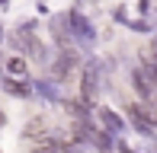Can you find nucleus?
Wrapping results in <instances>:
<instances>
[{"mask_svg": "<svg viewBox=\"0 0 157 153\" xmlns=\"http://www.w3.org/2000/svg\"><path fill=\"white\" fill-rule=\"evenodd\" d=\"M67 23H71V32H74V38L80 41V45H93V29H90V23H87V16L83 13H67Z\"/></svg>", "mask_w": 157, "mask_h": 153, "instance_id": "3", "label": "nucleus"}, {"mask_svg": "<svg viewBox=\"0 0 157 153\" xmlns=\"http://www.w3.org/2000/svg\"><path fill=\"white\" fill-rule=\"evenodd\" d=\"M39 93H42V96H48V99H55V102H58V86H55V83H39Z\"/></svg>", "mask_w": 157, "mask_h": 153, "instance_id": "12", "label": "nucleus"}, {"mask_svg": "<svg viewBox=\"0 0 157 153\" xmlns=\"http://www.w3.org/2000/svg\"><path fill=\"white\" fill-rule=\"evenodd\" d=\"M96 118H99V124H103L109 134H116V137L125 131V121H122L116 112H112V109H106V105H103V109H96Z\"/></svg>", "mask_w": 157, "mask_h": 153, "instance_id": "7", "label": "nucleus"}, {"mask_svg": "<svg viewBox=\"0 0 157 153\" xmlns=\"http://www.w3.org/2000/svg\"><path fill=\"white\" fill-rule=\"evenodd\" d=\"M0 124H3V112H0Z\"/></svg>", "mask_w": 157, "mask_h": 153, "instance_id": "14", "label": "nucleus"}, {"mask_svg": "<svg viewBox=\"0 0 157 153\" xmlns=\"http://www.w3.org/2000/svg\"><path fill=\"white\" fill-rule=\"evenodd\" d=\"M128 118H132V124H135V131H138V134H144V137H151L154 134V115H151V105H138V102H128Z\"/></svg>", "mask_w": 157, "mask_h": 153, "instance_id": "2", "label": "nucleus"}, {"mask_svg": "<svg viewBox=\"0 0 157 153\" xmlns=\"http://www.w3.org/2000/svg\"><path fill=\"white\" fill-rule=\"evenodd\" d=\"M119 153H138V150H132L128 144H119Z\"/></svg>", "mask_w": 157, "mask_h": 153, "instance_id": "13", "label": "nucleus"}, {"mask_svg": "<svg viewBox=\"0 0 157 153\" xmlns=\"http://www.w3.org/2000/svg\"><path fill=\"white\" fill-rule=\"evenodd\" d=\"M6 70H10L13 76H19V80H23V76L29 73V67H26V61H23V58H10V61H6Z\"/></svg>", "mask_w": 157, "mask_h": 153, "instance_id": "11", "label": "nucleus"}, {"mask_svg": "<svg viewBox=\"0 0 157 153\" xmlns=\"http://www.w3.org/2000/svg\"><path fill=\"white\" fill-rule=\"evenodd\" d=\"M132 83H135V89H138L141 99H154L157 96V83L151 80L147 70H132Z\"/></svg>", "mask_w": 157, "mask_h": 153, "instance_id": "5", "label": "nucleus"}, {"mask_svg": "<svg viewBox=\"0 0 157 153\" xmlns=\"http://www.w3.org/2000/svg\"><path fill=\"white\" fill-rule=\"evenodd\" d=\"M52 35H55V41L61 45V51H71V23H67V16H55L52 19Z\"/></svg>", "mask_w": 157, "mask_h": 153, "instance_id": "6", "label": "nucleus"}, {"mask_svg": "<svg viewBox=\"0 0 157 153\" xmlns=\"http://www.w3.org/2000/svg\"><path fill=\"white\" fill-rule=\"evenodd\" d=\"M26 137H29V141H45V137H48V131H45V124L35 118V121L26 124Z\"/></svg>", "mask_w": 157, "mask_h": 153, "instance_id": "9", "label": "nucleus"}, {"mask_svg": "<svg viewBox=\"0 0 157 153\" xmlns=\"http://www.w3.org/2000/svg\"><path fill=\"white\" fill-rule=\"evenodd\" d=\"M3 89H6L10 96H29V93H32L26 83H19V76H16V80H3Z\"/></svg>", "mask_w": 157, "mask_h": 153, "instance_id": "10", "label": "nucleus"}, {"mask_svg": "<svg viewBox=\"0 0 157 153\" xmlns=\"http://www.w3.org/2000/svg\"><path fill=\"white\" fill-rule=\"evenodd\" d=\"M96 89H99V67H96V64H90L87 70H83V80H80V99L87 102V105H93Z\"/></svg>", "mask_w": 157, "mask_h": 153, "instance_id": "4", "label": "nucleus"}, {"mask_svg": "<svg viewBox=\"0 0 157 153\" xmlns=\"http://www.w3.org/2000/svg\"><path fill=\"white\" fill-rule=\"evenodd\" d=\"M77 67V58H74V51H61V58H58V64H55V80H67V73Z\"/></svg>", "mask_w": 157, "mask_h": 153, "instance_id": "8", "label": "nucleus"}, {"mask_svg": "<svg viewBox=\"0 0 157 153\" xmlns=\"http://www.w3.org/2000/svg\"><path fill=\"white\" fill-rule=\"evenodd\" d=\"M13 48H16V51H26L35 61H45V48H42V41L35 38L32 26H19V29L13 32Z\"/></svg>", "mask_w": 157, "mask_h": 153, "instance_id": "1", "label": "nucleus"}]
</instances>
